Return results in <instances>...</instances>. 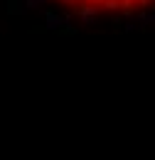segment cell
<instances>
[{
    "label": "cell",
    "instance_id": "obj_1",
    "mask_svg": "<svg viewBox=\"0 0 155 160\" xmlns=\"http://www.w3.org/2000/svg\"><path fill=\"white\" fill-rule=\"evenodd\" d=\"M77 15H136L155 8V0H54Z\"/></svg>",
    "mask_w": 155,
    "mask_h": 160
}]
</instances>
